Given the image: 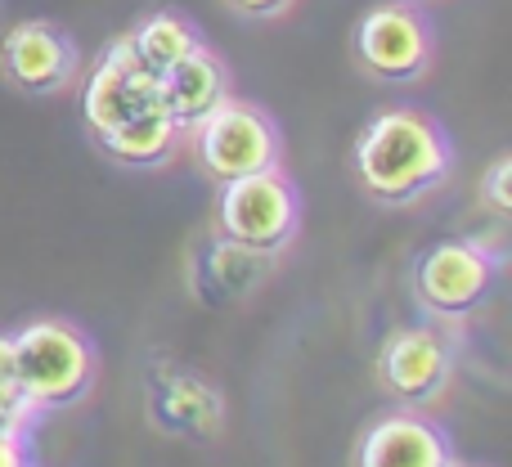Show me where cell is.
<instances>
[{
	"label": "cell",
	"mask_w": 512,
	"mask_h": 467,
	"mask_svg": "<svg viewBox=\"0 0 512 467\" xmlns=\"http://www.w3.org/2000/svg\"><path fill=\"white\" fill-rule=\"evenodd\" d=\"M351 176L378 207H418L454 176V140L441 117L414 104H391L360 126Z\"/></svg>",
	"instance_id": "obj_1"
},
{
	"label": "cell",
	"mask_w": 512,
	"mask_h": 467,
	"mask_svg": "<svg viewBox=\"0 0 512 467\" xmlns=\"http://www.w3.org/2000/svg\"><path fill=\"white\" fill-rule=\"evenodd\" d=\"M9 337H14L23 396L41 418L68 414V409L86 405L95 396L99 351L81 324H72L63 315H41Z\"/></svg>",
	"instance_id": "obj_2"
},
{
	"label": "cell",
	"mask_w": 512,
	"mask_h": 467,
	"mask_svg": "<svg viewBox=\"0 0 512 467\" xmlns=\"http://www.w3.org/2000/svg\"><path fill=\"white\" fill-rule=\"evenodd\" d=\"M212 230L221 243L261 256V261H274L301 234V189L292 185L283 167L225 180V185H216Z\"/></svg>",
	"instance_id": "obj_3"
},
{
	"label": "cell",
	"mask_w": 512,
	"mask_h": 467,
	"mask_svg": "<svg viewBox=\"0 0 512 467\" xmlns=\"http://www.w3.org/2000/svg\"><path fill=\"white\" fill-rule=\"evenodd\" d=\"M185 153L212 185L283 167V131L270 108L230 95L185 131Z\"/></svg>",
	"instance_id": "obj_4"
},
{
	"label": "cell",
	"mask_w": 512,
	"mask_h": 467,
	"mask_svg": "<svg viewBox=\"0 0 512 467\" xmlns=\"http://www.w3.org/2000/svg\"><path fill=\"white\" fill-rule=\"evenodd\" d=\"M499 274H504V252L477 238H445L432 243L409 270V292L418 310L432 324L459 328L490 301Z\"/></svg>",
	"instance_id": "obj_5"
},
{
	"label": "cell",
	"mask_w": 512,
	"mask_h": 467,
	"mask_svg": "<svg viewBox=\"0 0 512 467\" xmlns=\"http://www.w3.org/2000/svg\"><path fill=\"white\" fill-rule=\"evenodd\" d=\"M351 63L378 86H418L436 68V27L423 5L382 0L351 27Z\"/></svg>",
	"instance_id": "obj_6"
},
{
	"label": "cell",
	"mask_w": 512,
	"mask_h": 467,
	"mask_svg": "<svg viewBox=\"0 0 512 467\" xmlns=\"http://www.w3.org/2000/svg\"><path fill=\"white\" fill-rule=\"evenodd\" d=\"M373 378L396 405L436 409L454 382V337L445 324H409L387 333L373 360Z\"/></svg>",
	"instance_id": "obj_7"
},
{
	"label": "cell",
	"mask_w": 512,
	"mask_h": 467,
	"mask_svg": "<svg viewBox=\"0 0 512 467\" xmlns=\"http://www.w3.org/2000/svg\"><path fill=\"white\" fill-rule=\"evenodd\" d=\"M86 54L54 18H23L0 41V81L27 99H54L81 86Z\"/></svg>",
	"instance_id": "obj_8"
},
{
	"label": "cell",
	"mask_w": 512,
	"mask_h": 467,
	"mask_svg": "<svg viewBox=\"0 0 512 467\" xmlns=\"http://www.w3.org/2000/svg\"><path fill=\"white\" fill-rule=\"evenodd\" d=\"M454 441L427 409H387L355 436L351 467H450Z\"/></svg>",
	"instance_id": "obj_9"
},
{
	"label": "cell",
	"mask_w": 512,
	"mask_h": 467,
	"mask_svg": "<svg viewBox=\"0 0 512 467\" xmlns=\"http://www.w3.org/2000/svg\"><path fill=\"white\" fill-rule=\"evenodd\" d=\"M81 81H86V86H81V117H86L90 140L104 135V131H113V126H122L131 113L162 108L158 77H149L144 68H135V59H131V50H126L122 36L108 41L95 63H86Z\"/></svg>",
	"instance_id": "obj_10"
},
{
	"label": "cell",
	"mask_w": 512,
	"mask_h": 467,
	"mask_svg": "<svg viewBox=\"0 0 512 467\" xmlns=\"http://www.w3.org/2000/svg\"><path fill=\"white\" fill-rule=\"evenodd\" d=\"M144 409L149 423L167 436H189V441H212L225 432V396L185 364H158L149 369L144 387Z\"/></svg>",
	"instance_id": "obj_11"
},
{
	"label": "cell",
	"mask_w": 512,
	"mask_h": 467,
	"mask_svg": "<svg viewBox=\"0 0 512 467\" xmlns=\"http://www.w3.org/2000/svg\"><path fill=\"white\" fill-rule=\"evenodd\" d=\"M158 90H162V108L189 131L198 117H207L216 104H225V99L234 95V72H230V63L212 50V41H203L194 54H185L176 68L162 72Z\"/></svg>",
	"instance_id": "obj_12"
},
{
	"label": "cell",
	"mask_w": 512,
	"mask_h": 467,
	"mask_svg": "<svg viewBox=\"0 0 512 467\" xmlns=\"http://www.w3.org/2000/svg\"><path fill=\"white\" fill-rule=\"evenodd\" d=\"M95 149L117 167L162 171L185 153V126L167 108H144V113L126 117L122 126H113V131L95 135Z\"/></svg>",
	"instance_id": "obj_13"
},
{
	"label": "cell",
	"mask_w": 512,
	"mask_h": 467,
	"mask_svg": "<svg viewBox=\"0 0 512 467\" xmlns=\"http://www.w3.org/2000/svg\"><path fill=\"white\" fill-rule=\"evenodd\" d=\"M122 41H126V50H131L135 68H144L149 77H162V72L176 68L185 54H194L207 36L194 18L176 14V9H153L131 32H122Z\"/></svg>",
	"instance_id": "obj_14"
},
{
	"label": "cell",
	"mask_w": 512,
	"mask_h": 467,
	"mask_svg": "<svg viewBox=\"0 0 512 467\" xmlns=\"http://www.w3.org/2000/svg\"><path fill=\"white\" fill-rule=\"evenodd\" d=\"M481 203L490 207L495 216H512V158L499 153L486 171H481Z\"/></svg>",
	"instance_id": "obj_15"
},
{
	"label": "cell",
	"mask_w": 512,
	"mask_h": 467,
	"mask_svg": "<svg viewBox=\"0 0 512 467\" xmlns=\"http://www.w3.org/2000/svg\"><path fill=\"white\" fill-rule=\"evenodd\" d=\"M0 400H9V405H18V409H32L27 405V396H23V382H18V360H14V337L9 333H0ZM36 414V409H32ZM41 418V414H36Z\"/></svg>",
	"instance_id": "obj_16"
},
{
	"label": "cell",
	"mask_w": 512,
	"mask_h": 467,
	"mask_svg": "<svg viewBox=\"0 0 512 467\" xmlns=\"http://www.w3.org/2000/svg\"><path fill=\"white\" fill-rule=\"evenodd\" d=\"M234 18H248V23H274V18H288L297 9V0H221Z\"/></svg>",
	"instance_id": "obj_17"
},
{
	"label": "cell",
	"mask_w": 512,
	"mask_h": 467,
	"mask_svg": "<svg viewBox=\"0 0 512 467\" xmlns=\"http://www.w3.org/2000/svg\"><path fill=\"white\" fill-rule=\"evenodd\" d=\"M0 467H36L32 432H0Z\"/></svg>",
	"instance_id": "obj_18"
},
{
	"label": "cell",
	"mask_w": 512,
	"mask_h": 467,
	"mask_svg": "<svg viewBox=\"0 0 512 467\" xmlns=\"http://www.w3.org/2000/svg\"><path fill=\"white\" fill-rule=\"evenodd\" d=\"M36 423H41V418H36L32 409H18V405H9V400H0V432H32Z\"/></svg>",
	"instance_id": "obj_19"
},
{
	"label": "cell",
	"mask_w": 512,
	"mask_h": 467,
	"mask_svg": "<svg viewBox=\"0 0 512 467\" xmlns=\"http://www.w3.org/2000/svg\"><path fill=\"white\" fill-rule=\"evenodd\" d=\"M450 467H481V463H459V459H454V463H450Z\"/></svg>",
	"instance_id": "obj_20"
},
{
	"label": "cell",
	"mask_w": 512,
	"mask_h": 467,
	"mask_svg": "<svg viewBox=\"0 0 512 467\" xmlns=\"http://www.w3.org/2000/svg\"><path fill=\"white\" fill-rule=\"evenodd\" d=\"M409 5H427V0H409Z\"/></svg>",
	"instance_id": "obj_21"
}]
</instances>
